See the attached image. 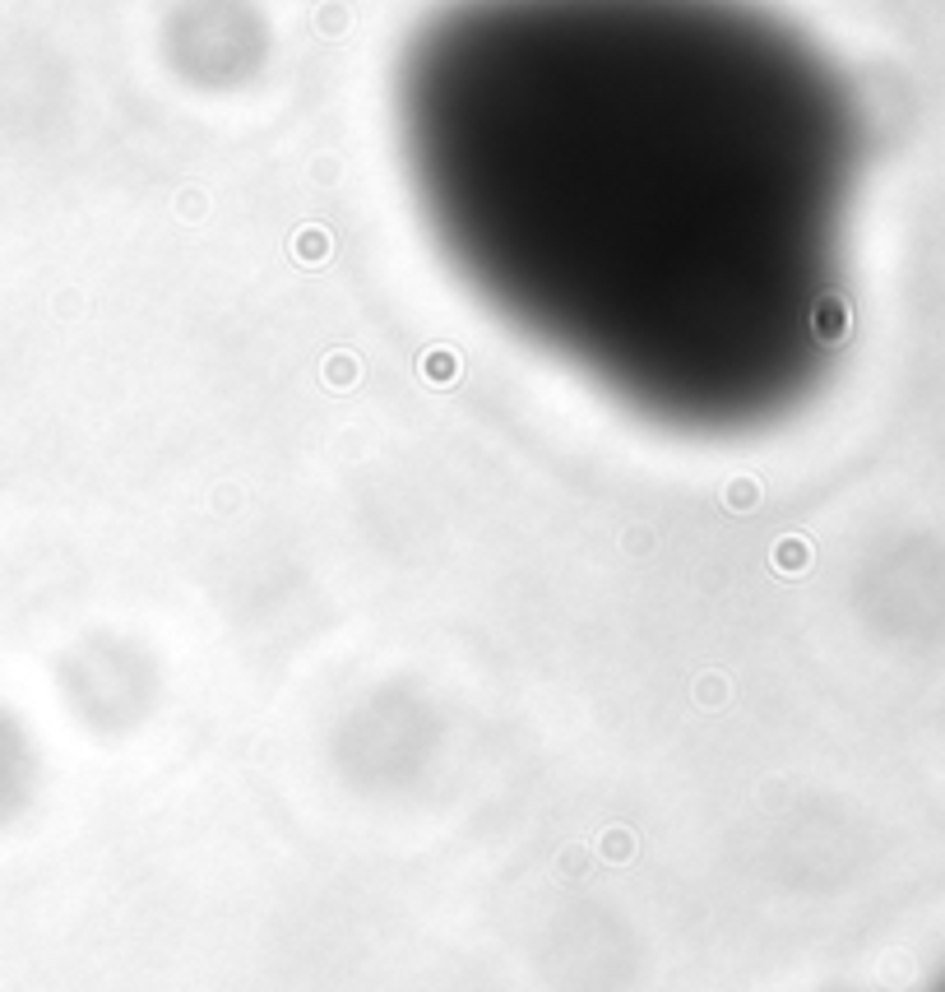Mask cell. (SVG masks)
I'll return each instance as SVG.
<instances>
[{"mask_svg":"<svg viewBox=\"0 0 945 992\" xmlns=\"http://www.w3.org/2000/svg\"><path fill=\"white\" fill-rule=\"evenodd\" d=\"M417 371H422L427 385L450 390V385L459 381V353H454V348H427V353L417 357Z\"/></svg>","mask_w":945,"mask_h":992,"instance_id":"1","label":"cell"},{"mask_svg":"<svg viewBox=\"0 0 945 992\" xmlns=\"http://www.w3.org/2000/svg\"><path fill=\"white\" fill-rule=\"evenodd\" d=\"M320 371H325V385H329V390H353V385L362 381V362H357V357L348 353V348L329 353V357H325V367H320Z\"/></svg>","mask_w":945,"mask_h":992,"instance_id":"4","label":"cell"},{"mask_svg":"<svg viewBox=\"0 0 945 992\" xmlns=\"http://www.w3.org/2000/svg\"><path fill=\"white\" fill-rule=\"evenodd\" d=\"M728 501L737 510H751V506H756V483H751V478H737V483L728 487Z\"/></svg>","mask_w":945,"mask_h":992,"instance_id":"6","label":"cell"},{"mask_svg":"<svg viewBox=\"0 0 945 992\" xmlns=\"http://www.w3.org/2000/svg\"><path fill=\"white\" fill-rule=\"evenodd\" d=\"M936 992H945V983H941V988H936Z\"/></svg>","mask_w":945,"mask_h":992,"instance_id":"8","label":"cell"},{"mask_svg":"<svg viewBox=\"0 0 945 992\" xmlns=\"http://www.w3.org/2000/svg\"><path fill=\"white\" fill-rule=\"evenodd\" d=\"M779 561H783V571H797L802 561H811V552H807L802 543H783V547H779Z\"/></svg>","mask_w":945,"mask_h":992,"instance_id":"7","label":"cell"},{"mask_svg":"<svg viewBox=\"0 0 945 992\" xmlns=\"http://www.w3.org/2000/svg\"><path fill=\"white\" fill-rule=\"evenodd\" d=\"M811 320H816V334H820V339H844V334H848V302H844V297H820V302H816V316H811Z\"/></svg>","mask_w":945,"mask_h":992,"instance_id":"3","label":"cell"},{"mask_svg":"<svg viewBox=\"0 0 945 992\" xmlns=\"http://www.w3.org/2000/svg\"><path fill=\"white\" fill-rule=\"evenodd\" d=\"M315 24H320V33H329V38H339L343 28H348V10H343V5H325Z\"/></svg>","mask_w":945,"mask_h":992,"instance_id":"5","label":"cell"},{"mask_svg":"<svg viewBox=\"0 0 945 992\" xmlns=\"http://www.w3.org/2000/svg\"><path fill=\"white\" fill-rule=\"evenodd\" d=\"M329 255H334V237H329V228H302L297 237H292V260L297 265H306V269H315V265H325Z\"/></svg>","mask_w":945,"mask_h":992,"instance_id":"2","label":"cell"}]
</instances>
